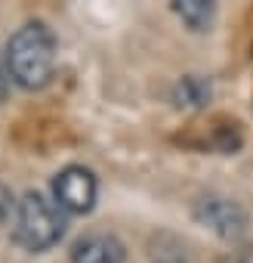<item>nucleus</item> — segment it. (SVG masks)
Wrapping results in <instances>:
<instances>
[{"label":"nucleus","mask_w":253,"mask_h":263,"mask_svg":"<svg viewBox=\"0 0 253 263\" xmlns=\"http://www.w3.org/2000/svg\"><path fill=\"white\" fill-rule=\"evenodd\" d=\"M192 217L204 229H210V232H216L219 238H228V241H235V238H241L247 232V214H244V208L238 201L222 198V195H213V192L210 195H201L195 201Z\"/></svg>","instance_id":"3"},{"label":"nucleus","mask_w":253,"mask_h":263,"mask_svg":"<svg viewBox=\"0 0 253 263\" xmlns=\"http://www.w3.org/2000/svg\"><path fill=\"white\" fill-rule=\"evenodd\" d=\"M65 235V217L62 208L44 198L40 192H25L16 201L13 214V238L25 251H47Z\"/></svg>","instance_id":"2"},{"label":"nucleus","mask_w":253,"mask_h":263,"mask_svg":"<svg viewBox=\"0 0 253 263\" xmlns=\"http://www.w3.org/2000/svg\"><path fill=\"white\" fill-rule=\"evenodd\" d=\"M71 263H126V248L105 232H90L74 241Z\"/></svg>","instance_id":"5"},{"label":"nucleus","mask_w":253,"mask_h":263,"mask_svg":"<svg viewBox=\"0 0 253 263\" xmlns=\"http://www.w3.org/2000/svg\"><path fill=\"white\" fill-rule=\"evenodd\" d=\"M13 214H16V198H13V192L0 183V226H4L7 220H13Z\"/></svg>","instance_id":"8"},{"label":"nucleus","mask_w":253,"mask_h":263,"mask_svg":"<svg viewBox=\"0 0 253 263\" xmlns=\"http://www.w3.org/2000/svg\"><path fill=\"white\" fill-rule=\"evenodd\" d=\"M173 13L182 19L185 28L192 31H207L216 19V4L213 0H170Z\"/></svg>","instance_id":"6"},{"label":"nucleus","mask_w":253,"mask_h":263,"mask_svg":"<svg viewBox=\"0 0 253 263\" xmlns=\"http://www.w3.org/2000/svg\"><path fill=\"white\" fill-rule=\"evenodd\" d=\"M207 99H210V84L204 78H195V74L182 78L173 90V102L182 108H201Z\"/></svg>","instance_id":"7"},{"label":"nucleus","mask_w":253,"mask_h":263,"mask_svg":"<svg viewBox=\"0 0 253 263\" xmlns=\"http://www.w3.org/2000/svg\"><path fill=\"white\" fill-rule=\"evenodd\" d=\"M10 68L7 65H0V105H4L7 102V93H10Z\"/></svg>","instance_id":"9"},{"label":"nucleus","mask_w":253,"mask_h":263,"mask_svg":"<svg viewBox=\"0 0 253 263\" xmlns=\"http://www.w3.org/2000/svg\"><path fill=\"white\" fill-rule=\"evenodd\" d=\"M152 263H185V260H182V257H179L176 251H161V254H158V257H155Z\"/></svg>","instance_id":"10"},{"label":"nucleus","mask_w":253,"mask_h":263,"mask_svg":"<svg viewBox=\"0 0 253 263\" xmlns=\"http://www.w3.org/2000/svg\"><path fill=\"white\" fill-rule=\"evenodd\" d=\"M228 263H253V245H250V248H244V251H238Z\"/></svg>","instance_id":"11"},{"label":"nucleus","mask_w":253,"mask_h":263,"mask_svg":"<svg viewBox=\"0 0 253 263\" xmlns=\"http://www.w3.org/2000/svg\"><path fill=\"white\" fill-rule=\"evenodd\" d=\"M53 195H56V204L65 214H90L93 204H96V195H99V183H96L90 167L68 164L65 171L56 174Z\"/></svg>","instance_id":"4"},{"label":"nucleus","mask_w":253,"mask_h":263,"mask_svg":"<svg viewBox=\"0 0 253 263\" xmlns=\"http://www.w3.org/2000/svg\"><path fill=\"white\" fill-rule=\"evenodd\" d=\"M10 78L25 90H40L56 71V34L44 22L22 25L7 44Z\"/></svg>","instance_id":"1"}]
</instances>
